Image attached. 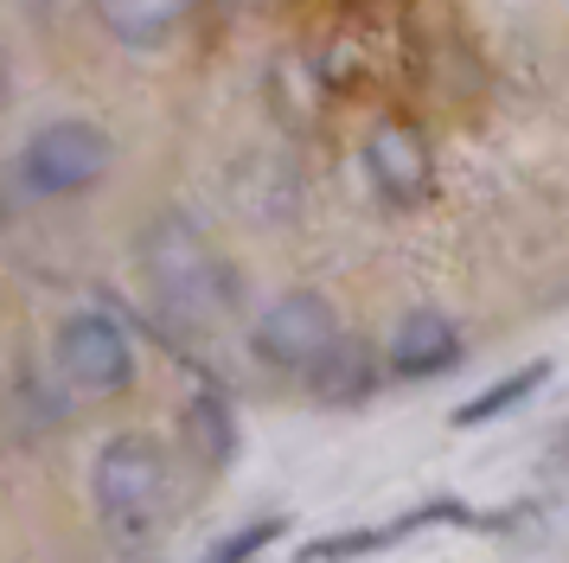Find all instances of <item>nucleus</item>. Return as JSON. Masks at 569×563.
Segmentation results:
<instances>
[{"mask_svg": "<svg viewBox=\"0 0 569 563\" xmlns=\"http://www.w3.org/2000/svg\"><path fill=\"white\" fill-rule=\"evenodd\" d=\"M134 263L160 314H173L180 327H218L237 314V269L186 211H154L134 237Z\"/></svg>", "mask_w": 569, "mask_h": 563, "instance_id": "1", "label": "nucleus"}, {"mask_svg": "<svg viewBox=\"0 0 569 563\" xmlns=\"http://www.w3.org/2000/svg\"><path fill=\"white\" fill-rule=\"evenodd\" d=\"M167 493H173V474H167V448L154 435H109L97 448V467H90V500H97V518H103L116 537H148L167 518Z\"/></svg>", "mask_w": 569, "mask_h": 563, "instance_id": "2", "label": "nucleus"}, {"mask_svg": "<svg viewBox=\"0 0 569 563\" xmlns=\"http://www.w3.org/2000/svg\"><path fill=\"white\" fill-rule=\"evenodd\" d=\"M109 167H116V141H109V128L83 122V116L39 122L27 135V148H20V186L46 205L97 192L109 179Z\"/></svg>", "mask_w": 569, "mask_h": 563, "instance_id": "3", "label": "nucleus"}, {"mask_svg": "<svg viewBox=\"0 0 569 563\" xmlns=\"http://www.w3.org/2000/svg\"><path fill=\"white\" fill-rule=\"evenodd\" d=\"M52 365L78 397H122L134 384V339L116 314L78 307L52 333Z\"/></svg>", "mask_w": 569, "mask_h": 563, "instance_id": "4", "label": "nucleus"}, {"mask_svg": "<svg viewBox=\"0 0 569 563\" xmlns=\"http://www.w3.org/2000/svg\"><path fill=\"white\" fill-rule=\"evenodd\" d=\"M339 339V314L327 295L313 288H288L257 314L250 327V353L269 365V372H288V378H308L313 365L327 358V346Z\"/></svg>", "mask_w": 569, "mask_h": 563, "instance_id": "5", "label": "nucleus"}, {"mask_svg": "<svg viewBox=\"0 0 569 563\" xmlns=\"http://www.w3.org/2000/svg\"><path fill=\"white\" fill-rule=\"evenodd\" d=\"M359 167L390 211H416V205L436 199V148H429V135L410 116H378L365 128Z\"/></svg>", "mask_w": 569, "mask_h": 563, "instance_id": "6", "label": "nucleus"}, {"mask_svg": "<svg viewBox=\"0 0 569 563\" xmlns=\"http://www.w3.org/2000/svg\"><path fill=\"white\" fill-rule=\"evenodd\" d=\"M429 525H467V532H512L525 525V512H473L461 500H429V506H410L397 512L390 525H365V532H339V537H313L301 563H352V557H371V551H390V544H403L410 532H429Z\"/></svg>", "mask_w": 569, "mask_h": 563, "instance_id": "7", "label": "nucleus"}, {"mask_svg": "<svg viewBox=\"0 0 569 563\" xmlns=\"http://www.w3.org/2000/svg\"><path fill=\"white\" fill-rule=\"evenodd\" d=\"M461 327L448 320V314H436V307H416V314H403L397 320V333H390L385 346V372L390 378H441V372H455L461 365Z\"/></svg>", "mask_w": 569, "mask_h": 563, "instance_id": "8", "label": "nucleus"}, {"mask_svg": "<svg viewBox=\"0 0 569 563\" xmlns=\"http://www.w3.org/2000/svg\"><path fill=\"white\" fill-rule=\"evenodd\" d=\"M90 13L122 51H160L186 26L192 0H90Z\"/></svg>", "mask_w": 569, "mask_h": 563, "instance_id": "9", "label": "nucleus"}, {"mask_svg": "<svg viewBox=\"0 0 569 563\" xmlns=\"http://www.w3.org/2000/svg\"><path fill=\"white\" fill-rule=\"evenodd\" d=\"M378 353L365 346V339H346L339 333L333 346H327V358L308 372V391L320 397V404H333V409H346V404H365L371 391H378Z\"/></svg>", "mask_w": 569, "mask_h": 563, "instance_id": "10", "label": "nucleus"}, {"mask_svg": "<svg viewBox=\"0 0 569 563\" xmlns=\"http://www.w3.org/2000/svg\"><path fill=\"white\" fill-rule=\"evenodd\" d=\"M543 384H550V358H531V365H518V372H506L499 384H487L480 397H467V404L455 409V429H480V423H499L506 409L531 404Z\"/></svg>", "mask_w": 569, "mask_h": 563, "instance_id": "11", "label": "nucleus"}, {"mask_svg": "<svg viewBox=\"0 0 569 563\" xmlns=\"http://www.w3.org/2000/svg\"><path fill=\"white\" fill-rule=\"evenodd\" d=\"M269 102H276V116L295 128H308L320 116V65L301 58V51H288L269 65Z\"/></svg>", "mask_w": 569, "mask_h": 563, "instance_id": "12", "label": "nucleus"}, {"mask_svg": "<svg viewBox=\"0 0 569 563\" xmlns=\"http://www.w3.org/2000/svg\"><path fill=\"white\" fill-rule=\"evenodd\" d=\"M186 435H192V448H199L206 467H231V455H237V416H231V404H224L218 391H199V397L186 404Z\"/></svg>", "mask_w": 569, "mask_h": 563, "instance_id": "13", "label": "nucleus"}, {"mask_svg": "<svg viewBox=\"0 0 569 563\" xmlns=\"http://www.w3.org/2000/svg\"><path fill=\"white\" fill-rule=\"evenodd\" d=\"M282 532H288L282 512H269V518H250V525H237L231 537H218V544L206 551V563H250V557H262V551H269V544H276Z\"/></svg>", "mask_w": 569, "mask_h": 563, "instance_id": "14", "label": "nucleus"}]
</instances>
